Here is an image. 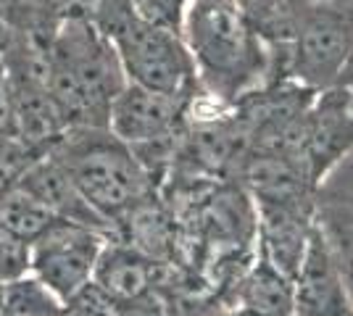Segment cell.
Wrapping results in <instances>:
<instances>
[{
  "label": "cell",
  "instance_id": "obj_10",
  "mask_svg": "<svg viewBox=\"0 0 353 316\" xmlns=\"http://www.w3.org/2000/svg\"><path fill=\"white\" fill-rule=\"evenodd\" d=\"M259 211H261L266 264L293 282L298 266L303 261V253H306V245H309L311 227L306 224L301 206H293V203L259 200Z\"/></svg>",
  "mask_w": 353,
  "mask_h": 316
},
{
  "label": "cell",
  "instance_id": "obj_22",
  "mask_svg": "<svg viewBox=\"0 0 353 316\" xmlns=\"http://www.w3.org/2000/svg\"><path fill=\"white\" fill-rule=\"evenodd\" d=\"M232 316H264V314H259V311H253V308H248V306H245V308H240V311H237V314H232Z\"/></svg>",
  "mask_w": 353,
  "mask_h": 316
},
{
  "label": "cell",
  "instance_id": "obj_17",
  "mask_svg": "<svg viewBox=\"0 0 353 316\" xmlns=\"http://www.w3.org/2000/svg\"><path fill=\"white\" fill-rule=\"evenodd\" d=\"M30 274V242L0 227V287Z\"/></svg>",
  "mask_w": 353,
  "mask_h": 316
},
{
  "label": "cell",
  "instance_id": "obj_21",
  "mask_svg": "<svg viewBox=\"0 0 353 316\" xmlns=\"http://www.w3.org/2000/svg\"><path fill=\"white\" fill-rule=\"evenodd\" d=\"M45 14H50L53 19H61L74 11H88L90 0H34Z\"/></svg>",
  "mask_w": 353,
  "mask_h": 316
},
{
  "label": "cell",
  "instance_id": "obj_3",
  "mask_svg": "<svg viewBox=\"0 0 353 316\" xmlns=\"http://www.w3.org/2000/svg\"><path fill=\"white\" fill-rule=\"evenodd\" d=\"M182 24L192 56L214 87L232 92L256 72L253 24L235 0H188Z\"/></svg>",
  "mask_w": 353,
  "mask_h": 316
},
{
  "label": "cell",
  "instance_id": "obj_1",
  "mask_svg": "<svg viewBox=\"0 0 353 316\" xmlns=\"http://www.w3.org/2000/svg\"><path fill=\"white\" fill-rule=\"evenodd\" d=\"M127 85L117 53L88 11H74L56 21L50 40L48 95L59 108L66 129H105L108 105Z\"/></svg>",
  "mask_w": 353,
  "mask_h": 316
},
{
  "label": "cell",
  "instance_id": "obj_15",
  "mask_svg": "<svg viewBox=\"0 0 353 316\" xmlns=\"http://www.w3.org/2000/svg\"><path fill=\"white\" fill-rule=\"evenodd\" d=\"M248 308L264 316H293V285L288 277L269 264H261L253 271L245 287Z\"/></svg>",
  "mask_w": 353,
  "mask_h": 316
},
{
  "label": "cell",
  "instance_id": "obj_11",
  "mask_svg": "<svg viewBox=\"0 0 353 316\" xmlns=\"http://www.w3.org/2000/svg\"><path fill=\"white\" fill-rule=\"evenodd\" d=\"M245 177L259 200L301 206L303 177H301V164L290 153H256L248 161Z\"/></svg>",
  "mask_w": 353,
  "mask_h": 316
},
{
  "label": "cell",
  "instance_id": "obj_7",
  "mask_svg": "<svg viewBox=\"0 0 353 316\" xmlns=\"http://www.w3.org/2000/svg\"><path fill=\"white\" fill-rule=\"evenodd\" d=\"M179 98L124 85L108 105V132L130 148H143L174 135L179 119Z\"/></svg>",
  "mask_w": 353,
  "mask_h": 316
},
{
  "label": "cell",
  "instance_id": "obj_16",
  "mask_svg": "<svg viewBox=\"0 0 353 316\" xmlns=\"http://www.w3.org/2000/svg\"><path fill=\"white\" fill-rule=\"evenodd\" d=\"M243 140L245 135L230 124H206L198 127L190 137L192 153L208 166H224L227 161H232Z\"/></svg>",
  "mask_w": 353,
  "mask_h": 316
},
{
  "label": "cell",
  "instance_id": "obj_13",
  "mask_svg": "<svg viewBox=\"0 0 353 316\" xmlns=\"http://www.w3.org/2000/svg\"><path fill=\"white\" fill-rule=\"evenodd\" d=\"M56 222H61L59 216H53L37 198H32L19 185H11L0 196V227H6L8 232H14L16 238L30 245Z\"/></svg>",
  "mask_w": 353,
  "mask_h": 316
},
{
  "label": "cell",
  "instance_id": "obj_12",
  "mask_svg": "<svg viewBox=\"0 0 353 316\" xmlns=\"http://www.w3.org/2000/svg\"><path fill=\"white\" fill-rule=\"evenodd\" d=\"M92 282H98L108 295L134 298L148 285V264L130 248H103Z\"/></svg>",
  "mask_w": 353,
  "mask_h": 316
},
{
  "label": "cell",
  "instance_id": "obj_19",
  "mask_svg": "<svg viewBox=\"0 0 353 316\" xmlns=\"http://www.w3.org/2000/svg\"><path fill=\"white\" fill-rule=\"evenodd\" d=\"M250 24H272L282 14V0H235Z\"/></svg>",
  "mask_w": 353,
  "mask_h": 316
},
{
  "label": "cell",
  "instance_id": "obj_4",
  "mask_svg": "<svg viewBox=\"0 0 353 316\" xmlns=\"http://www.w3.org/2000/svg\"><path fill=\"white\" fill-rule=\"evenodd\" d=\"M130 85L161 95H182L192 63L176 32L130 14L105 34Z\"/></svg>",
  "mask_w": 353,
  "mask_h": 316
},
{
  "label": "cell",
  "instance_id": "obj_6",
  "mask_svg": "<svg viewBox=\"0 0 353 316\" xmlns=\"http://www.w3.org/2000/svg\"><path fill=\"white\" fill-rule=\"evenodd\" d=\"M293 316H353L335 253L319 227H311L306 253L293 280Z\"/></svg>",
  "mask_w": 353,
  "mask_h": 316
},
{
  "label": "cell",
  "instance_id": "obj_14",
  "mask_svg": "<svg viewBox=\"0 0 353 316\" xmlns=\"http://www.w3.org/2000/svg\"><path fill=\"white\" fill-rule=\"evenodd\" d=\"M0 308L6 316H72V306L32 274L0 287Z\"/></svg>",
  "mask_w": 353,
  "mask_h": 316
},
{
  "label": "cell",
  "instance_id": "obj_8",
  "mask_svg": "<svg viewBox=\"0 0 353 316\" xmlns=\"http://www.w3.org/2000/svg\"><path fill=\"white\" fill-rule=\"evenodd\" d=\"M353 45V24L335 8H314L301 30L295 45L298 74L311 85H330Z\"/></svg>",
  "mask_w": 353,
  "mask_h": 316
},
{
  "label": "cell",
  "instance_id": "obj_9",
  "mask_svg": "<svg viewBox=\"0 0 353 316\" xmlns=\"http://www.w3.org/2000/svg\"><path fill=\"white\" fill-rule=\"evenodd\" d=\"M14 185L27 190L32 198H37L53 216H59L61 222L90 227L98 232H105V227H108L103 216H98L88 206V200L77 193L72 180L66 177V171L61 169V164L50 153L32 158L30 166L19 174V180Z\"/></svg>",
  "mask_w": 353,
  "mask_h": 316
},
{
  "label": "cell",
  "instance_id": "obj_5",
  "mask_svg": "<svg viewBox=\"0 0 353 316\" xmlns=\"http://www.w3.org/2000/svg\"><path fill=\"white\" fill-rule=\"evenodd\" d=\"M103 248V232L72 222H56L30 245V274L72 306L92 285V271Z\"/></svg>",
  "mask_w": 353,
  "mask_h": 316
},
{
  "label": "cell",
  "instance_id": "obj_18",
  "mask_svg": "<svg viewBox=\"0 0 353 316\" xmlns=\"http://www.w3.org/2000/svg\"><path fill=\"white\" fill-rule=\"evenodd\" d=\"M185 3L188 0H130L132 11L137 19H143L153 27H163V30L176 32L182 24V14H185Z\"/></svg>",
  "mask_w": 353,
  "mask_h": 316
},
{
  "label": "cell",
  "instance_id": "obj_2",
  "mask_svg": "<svg viewBox=\"0 0 353 316\" xmlns=\"http://www.w3.org/2000/svg\"><path fill=\"white\" fill-rule=\"evenodd\" d=\"M48 153L59 161L90 209L108 224L124 213H132L145 196V169L130 145L117 140L108 129H66Z\"/></svg>",
  "mask_w": 353,
  "mask_h": 316
},
{
  "label": "cell",
  "instance_id": "obj_20",
  "mask_svg": "<svg viewBox=\"0 0 353 316\" xmlns=\"http://www.w3.org/2000/svg\"><path fill=\"white\" fill-rule=\"evenodd\" d=\"M0 135L14 137V114H11V79L0 61Z\"/></svg>",
  "mask_w": 353,
  "mask_h": 316
}]
</instances>
